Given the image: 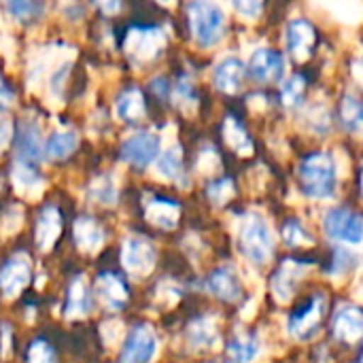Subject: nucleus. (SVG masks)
<instances>
[{
  "label": "nucleus",
  "mask_w": 363,
  "mask_h": 363,
  "mask_svg": "<svg viewBox=\"0 0 363 363\" xmlns=\"http://www.w3.org/2000/svg\"><path fill=\"white\" fill-rule=\"evenodd\" d=\"M334 334L342 342H357L363 334L362 311L353 304H345L338 308L334 317Z\"/></svg>",
  "instance_id": "14"
},
{
  "label": "nucleus",
  "mask_w": 363,
  "mask_h": 363,
  "mask_svg": "<svg viewBox=\"0 0 363 363\" xmlns=\"http://www.w3.org/2000/svg\"><path fill=\"white\" fill-rule=\"evenodd\" d=\"M96 294L100 296L104 306H108L111 311H119L128 302V289H125L123 281L111 272H102L96 279Z\"/></svg>",
  "instance_id": "17"
},
{
  "label": "nucleus",
  "mask_w": 363,
  "mask_h": 363,
  "mask_svg": "<svg viewBox=\"0 0 363 363\" xmlns=\"http://www.w3.org/2000/svg\"><path fill=\"white\" fill-rule=\"evenodd\" d=\"M19 225H21V213H19V208L6 211V215L2 217V232L4 234H13V232L19 230Z\"/></svg>",
  "instance_id": "42"
},
{
  "label": "nucleus",
  "mask_w": 363,
  "mask_h": 363,
  "mask_svg": "<svg viewBox=\"0 0 363 363\" xmlns=\"http://www.w3.org/2000/svg\"><path fill=\"white\" fill-rule=\"evenodd\" d=\"M232 4L247 19H255L264 9V0H232Z\"/></svg>",
  "instance_id": "40"
},
{
  "label": "nucleus",
  "mask_w": 363,
  "mask_h": 363,
  "mask_svg": "<svg viewBox=\"0 0 363 363\" xmlns=\"http://www.w3.org/2000/svg\"><path fill=\"white\" fill-rule=\"evenodd\" d=\"M62 234V215L55 206H47L40 215H38V223H36V245L43 251H49L55 240Z\"/></svg>",
  "instance_id": "21"
},
{
  "label": "nucleus",
  "mask_w": 363,
  "mask_h": 363,
  "mask_svg": "<svg viewBox=\"0 0 363 363\" xmlns=\"http://www.w3.org/2000/svg\"><path fill=\"white\" fill-rule=\"evenodd\" d=\"M11 181L21 196H30V198H36L45 187V181L36 172V168L28 162H21V160L15 162L13 172H11Z\"/></svg>",
  "instance_id": "23"
},
{
  "label": "nucleus",
  "mask_w": 363,
  "mask_h": 363,
  "mask_svg": "<svg viewBox=\"0 0 363 363\" xmlns=\"http://www.w3.org/2000/svg\"><path fill=\"white\" fill-rule=\"evenodd\" d=\"M355 264H357V255L353 253V247L336 249V259H334L332 272H334V274H345V272H349Z\"/></svg>",
  "instance_id": "39"
},
{
  "label": "nucleus",
  "mask_w": 363,
  "mask_h": 363,
  "mask_svg": "<svg viewBox=\"0 0 363 363\" xmlns=\"http://www.w3.org/2000/svg\"><path fill=\"white\" fill-rule=\"evenodd\" d=\"M89 198L96 200L98 204L113 206L117 202V185L111 174H100L91 181L89 185Z\"/></svg>",
  "instance_id": "30"
},
{
  "label": "nucleus",
  "mask_w": 363,
  "mask_h": 363,
  "mask_svg": "<svg viewBox=\"0 0 363 363\" xmlns=\"http://www.w3.org/2000/svg\"><path fill=\"white\" fill-rule=\"evenodd\" d=\"M155 353H157L155 330L149 323L136 325L125 338V345L121 351V363H149Z\"/></svg>",
  "instance_id": "9"
},
{
  "label": "nucleus",
  "mask_w": 363,
  "mask_h": 363,
  "mask_svg": "<svg viewBox=\"0 0 363 363\" xmlns=\"http://www.w3.org/2000/svg\"><path fill=\"white\" fill-rule=\"evenodd\" d=\"M221 168V160L219 153L213 147H204L198 155V170L202 174H215Z\"/></svg>",
  "instance_id": "38"
},
{
  "label": "nucleus",
  "mask_w": 363,
  "mask_h": 363,
  "mask_svg": "<svg viewBox=\"0 0 363 363\" xmlns=\"http://www.w3.org/2000/svg\"><path fill=\"white\" fill-rule=\"evenodd\" d=\"M89 311H91V291H89L85 279L77 277V279H72V283L68 287L64 313L68 319H83L89 315Z\"/></svg>",
  "instance_id": "18"
},
{
  "label": "nucleus",
  "mask_w": 363,
  "mask_h": 363,
  "mask_svg": "<svg viewBox=\"0 0 363 363\" xmlns=\"http://www.w3.org/2000/svg\"><path fill=\"white\" fill-rule=\"evenodd\" d=\"M40 0H6L9 13L19 21H30L40 13Z\"/></svg>",
  "instance_id": "33"
},
{
  "label": "nucleus",
  "mask_w": 363,
  "mask_h": 363,
  "mask_svg": "<svg viewBox=\"0 0 363 363\" xmlns=\"http://www.w3.org/2000/svg\"><path fill=\"white\" fill-rule=\"evenodd\" d=\"M302 189L311 198H332L338 183L334 157L330 153H313L300 164Z\"/></svg>",
  "instance_id": "3"
},
{
  "label": "nucleus",
  "mask_w": 363,
  "mask_h": 363,
  "mask_svg": "<svg viewBox=\"0 0 363 363\" xmlns=\"http://www.w3.org/2000/svg\"><path fill=\"white\" fill-rule=\"evenodd\" d=\"M74 242L85 253H98L104 245V232L91 217H79L72 228Z\"/></svg>",
  "instance_id": "20"
},
{
  "label": "nucleus",
  "mask_w": 363,
  "mask_h": 363,
  "mask_svg": "<svg viewBox=\"0 0 363 363\" xmlns=\"http://www.w3.org/2000/svg\"><path fill=\"white\" fill-rule=\"evenodd\" d=\"M174 98H177L174 102H177L181 108H185V111H194L196 104H198L196 91H194V87H191L189 81H179V83H177V87H174Z\"/></svg>",
  "instance_id": "36"
},
{
  "label": "nucleus",
  "mask_w": 363,
  "mask_h": 363,
  "mask_svg": "<svg viewBox=\"0 0 363 363\" xmlns=\"http://www.w3.org/2000/svg\"><path fill=\"white\" fill-rule=\"evenodd\" d=\"M187 19L191 36L198 45H217L225 32V13L215 0H189Z\"/></svg>",
  "instance_id": "2"
},
{
  "label": "nucleus",
  "mask_w": 363,
  "mask_h": 363,
  "mask_svg": "<svg viewBox=\"0 0 363 363\" xmlns=\"http://www.w3.org/2000/svg\"><path fill=\"white\" fill-rule=\"evenodd\" d=\"M28 363H55V353L45 340H34L28 349Z\"/></svg>",
  "instance_id": "37"
},
{
  "label": "nucleus",
  "mask_w": 363,
  "mask_h": 363,
  "mask_svg": "<svg viewBox=\"0 0 363 363\" xmlns=\"http://www.w3.org/2000/svg\"><path fill=\"white\" fill-rule=\"evenodd\" d=\"M94 2L106 15H113V13H117L121 9V0H94Z\"/></svg>",
  "instance_id": "45"
},
{
  "label": "nucleus",
  "mask_w": 363,
  "mask_h": 363,
  "mask_svg": "<svg viewBox=\"0 0 363 363\" xmlns=\"http://www.w3.org/2000/svg\"><path fill=\"white\" fill-rule=\"evenodd\" d=\"M323 311H325V298L317 294L313 300H308L289 317V334L296 340H311L319 332Z\"/></svg>",
  "instance_id": "7"
},
{
  "label": "nucleus",
  "mask_w": 363,
  "mask_h": 363,
  "mask_svg": "<svg viewBox=\"0 0 363 363\" xmlns=\"http://www.w3.org/2000/svg\"><path fill=\"white\" fill-rule=\"evenodd\" d=\"M30 281V262L26 253L13 255L0 268V289L4 298H17Z\"/></svg>",
  "instance_id": "11"
},
{
  "label": "nucleus",
  "mask_w": 363,
  "mask_h": 363,
  "mask_svg": "<svg viewBox=\"0 0 363 363\" xmlns=\"http://www.w3.org/2000/svg\"><path fill=\"white\" fill-rule=\"evenodd\" d=\"M306 270H308V264L298 262V259H285L281 264V268L277 270L274 279H272V294H274V298L279 302L287 304L294 298L296 285L304 277Z\"/></svg>",
  "instance_id": "12"
},
{
  "label": "nucleus",
  "mask_w": 363,
  "mask_h": 363,
  "mask_svg": "<svg viewBox=\"0 0 363 363\" xmlns=\"http://www.w3.org/2000/svg\"><path fill=\"white\" fill-rule=\"evenodd\" d=\"M155 249L147 238L140 236H130L123 240L121 247V264L125 272L134 279L147 277L155 268Z\"/></svg>",
  "instance_id": "6"
},
{
  "label": "nucleus",
  "mask_w": 363,
  "mask_h": 363,
  "mask_svg": "<svg viewBox=\"0 0 363 363\" xmlns=\"http://www.w3.org/2000/svg\"><path fill=\"white\" fill-rule=\"evenodd\" d=\"M323 228L325 234L336 240L342 242L347 247H359L363 240V221L362 217L349 208H332L328 211L325 219H323Z\"/></svg>",
  "instance_id": "5"
},
{
  "label": "nucleus",
  "mask_w": 363,
  "mask_h": 363,
  "mask_svg": "<svg viewBox=\"0 0 363 363\" xmlns=\"http://www.w3.org/2000/svg\"><path fill=\"white\" fill-rule=\"evenodd\" d=\"M211 363H219V362H211Z\"/></svg>",
  "instance_id": "47"
},
{
  "label": "nucleus",
  "mask_w": 363,
  "mask_h": 363,
  "mask_svg": "<svg viewBox=\"0 0 363 363\" xmlns=\"http://www.w3.org/2000/svg\"><path fill=\"white\" fill-rule=\"evenodd\" d=\"M155 2H160V4H164V6H170V4H174V0H155Z\"/></svg>",
  "instance_id": "46"
},
{
  "label": "nucleus",
  "mask_w": 363,
  "mask_h": 363,
  "mask_svg": "<svg viewBox=\"0 0 363 363\" xmlns=\"http://www.w3.org/2000/svg\"><path fill=\"white\" fill-rule=\"evenodd\" d=\"M164 47H166V34L162 32V28L155 26H134L125 32L123 38L125 53L138 64L155 60Z\"/></svg>",
  "instance_id": "4"
},
{
  "label": "nucleus",
  "mask_w": 363,
  "mask_h": 363,
  "mask_svg": "<svg viewBox=\"0 0 363 363\" xmlns=\"http://www.w3.org/2000/svg\"><path fill=\"white\" fill-rule=\"evenodd\" d=\"M234 196V183L232 179H217L208 185V200L217 206H223Z\"/></svg>",
  "instance_id": "35"
},
{
  "label": "nucleus",
  "mask_w": 363,
  "mask_h": 363,
  "mask_svg": "<svg viewBox=\"0 0 363 363\" xmlns=\"http://www.w3.org/2000/svg\"><path fill=\"white\" fill-rule=\"evenodd\" d=\"M283 240L289 245V247H306L313 242V236L302 228L300 221H289L285 223L283 228Z\"/></svg>",
  "instance_id": "34"
},
{
  "label": "nucleus",
  "mask_w": 363,
  "mask_h": 363,
  "mask_svg": "<svg viewBox=\"0 0 363 363\" xmlns=\"http://www.w3.org/2000/svg\"><path fill=\"white\" fill-rule=\"evenodd\" d=\"M304 91H306V79L302 74H294L287 79V83H283L281 87V98H283V104L285 106H296L302 102L304 98Z\"/></svg>",
  "instance_id": "32"
},
{
  "label": "nucleus",
  "mask_w": 363,
  "mask_h": 363,
  "mask_svg": "<svg viewBox=\"0 0 363 363\" xmlns=\"http://www.w3.org/2000/svg\"><path fill=\"white\" fill-rule=\"evenodd\" d=\"M240 251L253 264H268L274 253V234L270 223L259 213H247L238 230Z\"/></svg>",
  "instance_id": "1"
},
{
  "label": "nucleus",
  "mask_w": 363,
  "mask_h": 363,
  "mask_svg": "<svg viewBox=\"0 0 363 363\" xmlns=\"http://www.w3.org/2000/svg\"><path fill=\"white\" fill-rule=\"evenodd\" d=\"M145 217L149 223L162 228V230H172L177 228L179 223V217H181V206L177 202H170V200H164V198H157L153 202H149L147 211H145Z\"/></svg>",
  "instance_id": "25"
},
{
  "label": "nucleus",
  "mask_w": 363,
  "mask_h": 363,
  "mask_svg": "<svg viewBox=\"0 0 363 363\" xmlns=\"http://www.w3.org/2000/svg\"><path fill=\"white\" fill-rule=\"evenodd\" d=\"M206 289H208L211 294H215L217 298L228 300V302H236V300L240 298V294H242L238 274H236L234 268H230V266L217 268V270L208 277Z\"/></svg>",
  "instance_id": "16"
},
{
  "label": "nucleus",
  "mask_w": 363,
  "mask_h": 363,
  "mask_svg": "<svg viewBox=\"0 0 363 363\" xmlns=\"http://www.w3.org/2000/svg\"><path fill=\"white\" fill-rule=\"evenodd\" d=\"M317 40V32L311 21L294 19L287 26V49L296 60H306Z\"/></svg>",
  "instance_id": "13"
},
{
  "label": "nucleus",
  "mask_w": 363,
  "mask_h": 363,
  "mask_svg": "<svg viewBox=\"0 0 363 363\" xmlns=\"http://www.w3.org/2000/svg\"><path fill=\"white\" fill-rule=\"evenodd\" d=\"M102 338L106 345H117L123 338V325L119 319H111L102 325Z\"/></svg>",
  "instance_id": "41"
},
{
  "label": "nucleus",
  "mask_w": 363,
  "mask_h": 363,
  "mask_svg": "<svg viewBox=\"0 0 363 363\" xmlns=\"http://www.w3.org/2000/svg\"><path fill=\"white\" fill-rule=\"evenodd\" d=\"M249 70L259 83H279L285 77V57L281 51H274L270 47L257 49L251 55Z\"/></svg>",
  "instance_id": "10"
},
{
  "label": "nucleus",
  "mask_w": 363,
  "mask_h": 363,
  "mask_svg": "<svg viewBox=\"0 0 363 363\" xmlns=\"http://www.w3.org/2000/svg\"><path fill=\"white\" fill-rule=\"evenodd\" d=\"M77 145H79L77 132H72V130H62V132L51 134V138H49L47 145H45V153H47V157H51V160H64V157H68V155L77 149Z\"/></svg>",
  "instance_id": "29"
},
{
  "label": "nucleus",
  "mask_w": 363,
  "mask_h": 363,
  "mask_svg": "<svg viewBox=\"0 0 363 363\" xmlns=\"http://www.w3.org/2000/svg\"><path fill=\"white\" fill-rule=\"evenodd\" d=\"M157 155H160L157 162H155L157 174H162L168 181H174V183L185 185L187 183V177H185V164H183V151H181V147L179 145H172V147L164 149Z\"/></svg>",
  "instance_id": "24"
},
{
  "label": "nucleus",
  "mask_w": 363,
  "mask_h": 363,
  "mask_svg": "<svg viewBox=\"0 0 363 363\" xmlns=\"http://www.w3.org/2000/svg\"><path fill=\"white\" fill-rule=\"evenodd\" d=\"M342 121H345V125H347L351 132H355V134L362 132L363 108L359 98L353 96V94H347L345 100H342Z\"/></svg>",
  "instance_id": "31"
},
{
  "label": "nucleus",
  "mask_w": 363,
  "mask_h": 363,
  "mask_svg": "<svg viewBox=\"0 0 363 363\" xmlns=\"http://www.w3.org/2000/svg\"><path fill=\"white\" fill-rule=\"evenodd\" d=\"M242 77H245V64H242V60H238L234 55L223 57L215 68V85H217V89H221L225 94H236L240 89Z\"/></svg>",
  "instance_id": "19"
},
{
  "label": "nucleus",
  "mask_w": 363,
  "mask_h": 363,
  "mask_svg": "<svg viewBox=\"0 0 363 363\" xmlns=\"http://www.w3.org/2000/svg\"><path fill=\"white\" fill-rule=\"evenodd\" d=\"M223 138H225V143L238 155H251L253 153V140H251V136L247 134V130L234 117H228L225 119V123H223Z\"/></svg>",
  "instance_id": "28"
},
{
  "label": "nucleus",
  "mask_w": 363,
  "mask_h": 363,
  "mask_svg": "<svg viewBox=\"0 0 363 363\" xmlns=\"http://www.w3.org/2000/svg\"><path fill=\"white\" fill-rule=\"evenodd\" d=\"M259 355H262V342L251 334L236 336L234 340L228 342V357L232 359V363H253Z\"/></svg>",
  "instance_id": "26"
},
{
  "label": "nucleus",
  "mask_w": 363,
  "mask_h": 363,
  "mask_svg": "<svg viewBox=\"0 0 363 363\" xmlns=\"http://www.w3.org/2000/svg\"><path fill=\"white\" fill-rule=\"evenodd\" d=\"M13 98H15L13 89L6 85V81H4L2 74H0V111H2V108H9V106L13 104Z\"/></svg>",
  "instance_id": "44"
},
{
  "label": "nucleus",
  "mask_w": 363,
  "mask_h": 363,
  "mask_svg": "<svg viewBox=\"0 0 363 363\" xmlns=\"http://www.w3.org/2000/svg\"><path fill=\"white\" fill-rule=\"evenodd\" d=\"M187 340L191 345V349L196 351H206V349H215L219 345V330H217V321L211 317H200L194 323H189L187 328Z\"/></svg>",
  "instance_id": "22"
},
{
  "label": "nucleus",
  "mask_w": 363,
  "mask_h": 363,
  "mask_svg": "<svg viewBox=\"0 0 363 363\" xmlns=\"http://www.w3.org/2000/svg\"><path fill=\"white\" fill-rule=\"evenodd\" d=\"M17 155L21 162L34 164L43 157V140H40V128L36 121H23L17 132Z\"/></svg>",
  "instance_id": "15"
},
{
  "label": "nucleus",
  "mask_w": 363,
  "mask_h": 363,
  "mask_svg": "<svg viewBox=\"0 0 363 363\" xmlns=\"http://www.w3.org/2000/svg\"><path fill=\"white\" fill-rule=\"evenodd\" d=\"M160 145H162V140H160V136L155 132L143 130V132H136V134H132L130 138L123 140L121 157H123V162H128L132 166L145 168L157 157Z\"/></svg>",
  "instance_id": "8"
},
{
  "label": "nucleus",
  "mask_w": 363,
  "mask_h": 363,
  "mask_svg": "<svg viewBox=\"0 0 363 363\" xmlns=\"http://www.w3.org/2000/svg\"><path fill=\"white\" fill-rule=\"evenodd\" d=\"M143 115H145V98H143L140 89H136V87L125 89L117 100V117L121 121L132 123V121H138Z\"/></svg>",
  "instance_id": "27"
},
{
  "label": "nucleus",
  "mask_w": 363,
  "mask_h": 363,
  "mask_svg": "<svg viewBox=\"0 0 363 363\" xmlns=\"http://www.w3.org/2000/svg\"><path fill=\"white\" fill-rule=\"evenodd\" d=\"M13 138V123L9 117H0V149H4Z\"/></svg>",
  "instance_id": "43"
}]
</instances>
